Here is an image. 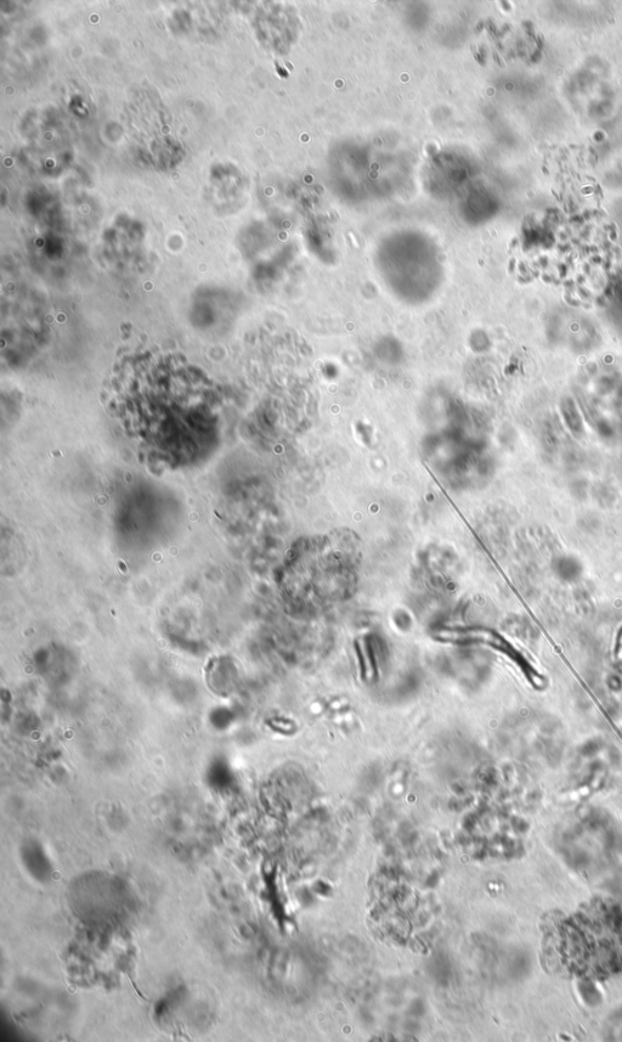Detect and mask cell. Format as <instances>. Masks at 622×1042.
Listing matches in <instances>:
<instances>
[{
	"label": "cell",
	"instance_id": "3957f363",
	"mask_svg": "<svg viewBox=\"0 0 622 1042\" xmlns=\"http://www.w3.org/2000/svg\"><path fill=\"white\" fill-rule=\"evenodd\" d=\"M367 652H369V653H367V655H369V660H370V666H371V669H372V674L376 675V677H377V675H378L377 662H376L375 652H373L371 644L367 645Z\"/></svg>",
	"mask_w": 622,
	"mask_h": 1042
},
{
	"label": "cell",
	"instance_id": "277c9868",
	"mask_svg": "<svg viewBox=\"0 0 622 1042\" xmlns=\"http://www.w3.org/2000/svg\"><path fill=\"white\" fill-rule=\"evenodd\" d=\"M614 653L616 657H622V627L616 634Z\"/></svg>",
	"mask_w": 622,
	"mask_h": 1042
},
{
	"label": "cell",
	"instance_id": "7a4b0ae2",
	"mask_svg": "<svg viewBox=\"0 0 622 1042\" xmlns=\"http://www.w3.org/2000/svg\"><path fill=\"white\" fill-rule=\"evenodd\" d=\"M355 647H356V652H358V657H359V666H360L361 680L365 681L366 680V675H367V666H366V658H365V655H364V651H363V649H361V646H360L359 642H356Z\"/></svg>",
	"mask_w": 622,
	"mask_h": 1042
},
{
	"label": "cell",
	"instance_id": "6da1fadb",
	"mask_svg": "<svg viewBox=\"0 0 622 1042\" xmlns=\"http://www.w3.org/2000/svg\"><path fill=\"white\" fill-rule=\"evenodd\" d=\"M434 638L444 642H454V644L472 642V644H484L493 647V649L502 652L513 663L517 664L531 686L535 687L536 690L545 689L546 679L537 672V669L528 661V658L518 651L511 642H508L494 630L484 628L443 629L435 633Z\"/></svg>",
	"mask_w": 622,
	"mask_h": 1042
}]
</instances>
